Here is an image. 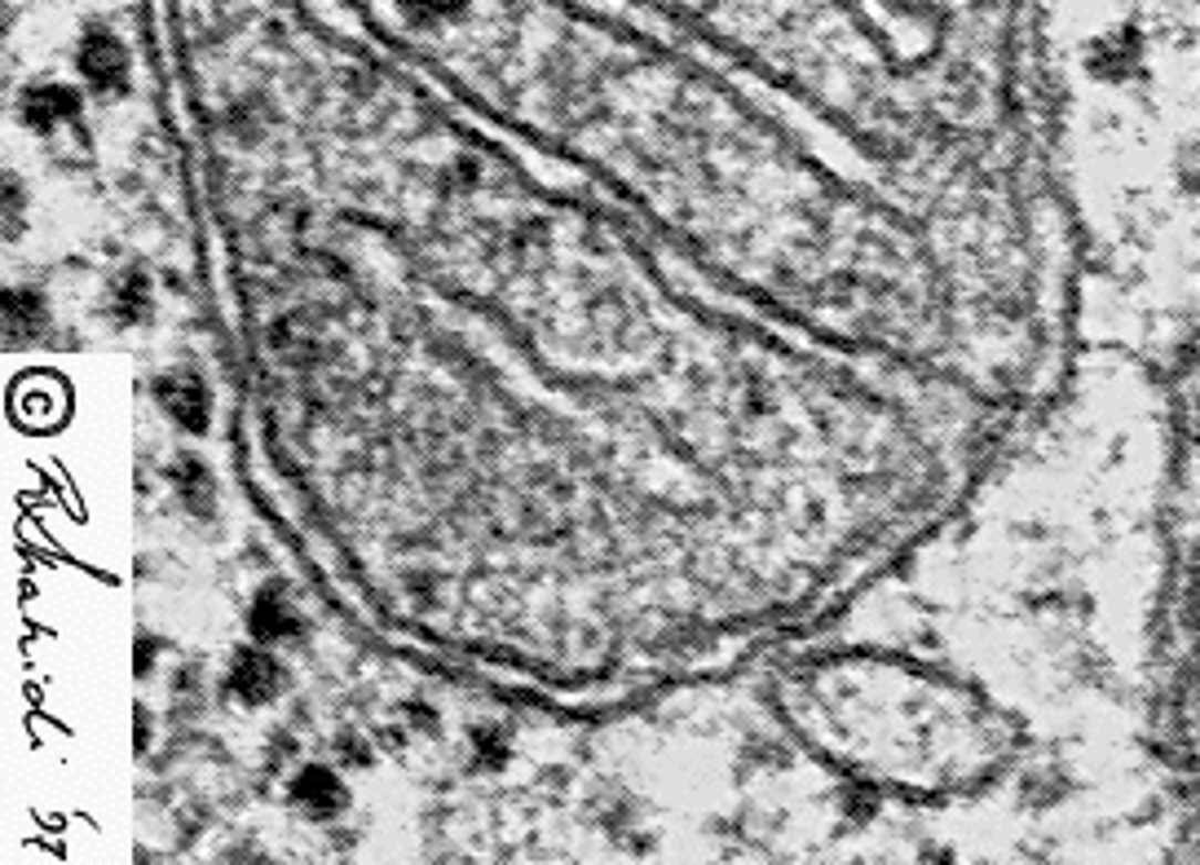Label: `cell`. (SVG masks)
<instances>
[{"label":"cell","instance_id":"cell-6","mask_svg":"<svg viewBox=\"0 0 1200 865\" xmlns=\"http://www.w3.org/2000/svg\"><path fill=\"white\" fill-rule=\"evenodd\" d=\"M252 623H257L261 636H283V627L292 623V614H288V605H283L279 596H265V601L257 605V618H252Z\"/></svg>","mask_w":1200,"mask_h":865},{"label":"cell","instance_id":"cell-7","mask_svg":"<svg viewBox=\"0 0 1200 865\" xmlns=\"http://www.w3.org/2000/svg\"><path fill=\"white\" fill-rule=\"evenodd\" d=\"M27 327H40V305H35V296H9V341H18Z\"/></svg>","mask_w":1200,"mask_h":865},{"label":"cell","instance_id":"cell-4","mask_svg":"<svg viewBox=\"0 0 1200 865\" xmlns=\"http://www.w3.org/2000/svg\"><path fill=\"white\" fill-rule=\"evenodd\" d=\"M234 689H239L248 702H265V698H274V689H279V671H274V663H265V658H243V663H239V671H234Z\"/></svg>","mask_w":1200,"mask_h":865},{"label":"cell","instance_id":"cell-1","mask_svg":"<svg viewBox=\"0 0 1200 865\" xmlns=\"http://www.w3.org/2000/svg\"><path fill=\"white\" fill-rule=\"evenodd\" d=\"M124 49H119V40H111V35H88L84 40V49H80V71L97 84V88H115V84H124Z\"/></svg>","mask_w":1200,"mask_h":865},{"label":"cell","instance_id":"cell-8","mask_svg":"<svg viewBox=\"0 0 1200 865\" xmlns=\"http://www.w3.org/2000/svg\"><path fill=\"white\" fill-rule=\"evenodd\" d=\"M142 310H146V288H142V279H128L124 292H119V314L124 319H142Z\"/></svg>","mask_w":1200,"mask_h":865},{"label":"cell","instance_id":"cell-9","mask_svg":"<svg viewBox=\"0 0 1200 865\" xmlns=\"http://www.w3.org/2000/svg\"><path fill=\"white\" fill-rule=\"evenodd\" d=\"M406 4H415L424 13H450V9H459V0H406Z\"/></svg>","mask_w":1200,"mask_h":865},{"label":"cell","instance_id":"cell-2","mask_svg":"<svg viewBox=\"0 0 1200 865\" xmlns=\"http://www.w3.org/2000/svg\"><path fill=\"white\" fill-rule=\"evenodd\" d=\"M159 398H164V407H168L186 429H204L208 403H204V389H199L195 381H164V385H159Z\"/></svg>","mask_w":1200,"mask_h":865},{"label":"cell","instance_id":"cell-3","mask_svg":"<svg viewBox=\"0 0 1200 865\" xmlns=\"http://www.w3.org/2000/svg\"><path fill=\"white\" fill-rule=\"evenodd\" d=\"M75 115V93L71 88H58V84H44V88H31L27 93V119L35 128H53L58 119H71Z\"/></svg>","mask_w":1200,"mask_h":865},{"label":"cell","instance_id":"cell-5","mask_svg":"<svg viewBox=\"0 0 1200 865\" xmlns=\"http://www.w3.org/2000/svg\"><path fill=\"white\" fill-rule=\"evenodd\" d=\"M296 800H301V804H310L314 813H332V809H341V804H345V791H341V782H336L332 773L310 769V773L296 782Z\"/></svg>","mask_w":1200,"mask_h":865}]
</instances>
